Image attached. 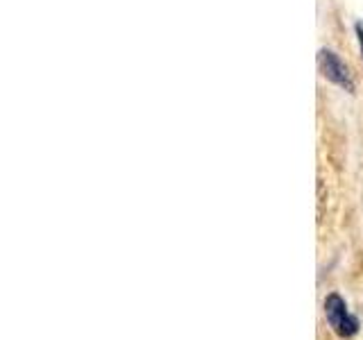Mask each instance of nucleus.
I'll list each match as a JSON object with an SVG mask.
<instances>
[{
  "label": "nucleus",
  "instance_id": "obj_1",
  "mask_svg": "<svg viewBox=\"0 0 363 340\" xmlns=\"http://www.w3.org/2000/svg\"><path fill=\"white\" fill-rule=\"evenodd\" d=\"M325 317L340 338H352L359 332V320L347 311V304L336 293L325 300Z\"/></svg>",
  "mask_w": 363,
  "mask_h": 340
},
{
  "label": "nucleus",
  "instance_id": "obj_2",
  "mask_svg": "<svg viewBox=\"0 0 363 340\" xmlns=\"http://www.w3.org/2000/svg\"><path fill=\"white\" fill-rule=\"evenodd\" d=\"M320 66H323V73L327 75V79H332V82H336V84H340V86H345L347 91L354 89V84H352V77H350V73H347L345 64L340 62L334 52L323 50V52H320Z\"/></svg>",
  "mask_w": 363,
  "mask_h": 340
},
{
  "label": "nucleus",
  "instance_id": "obj_3",
  "mask_svg": "<svg viewBox=\"0 0 363 340\" xmlns=\"http://www.w3.org/2000/svg\"><path fill=\"white\" fill-rule=\"evenodd\" d=\"M357 32H359V43H361V50H363V26H357Z\"/></svg>",
  "mask_w": 363,
  "mask_h": 340
}]
</instances>
